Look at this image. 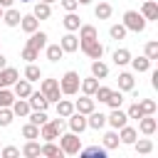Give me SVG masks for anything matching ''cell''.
I'll return each instance as SVG.
<instances>
[{
    "mask_svg": "<svg viewBox=\"0 0 158 158\" xmlns=\"http://www.w3.org/2000/svg\"><path fill=\"white\" fill-rule=\"evenodd\" d=\"M146 17L138 12V10H126L123 12V27L126 30H131V32H143L146 30Z\"/></svg>",
    "mask_w": 158,
    "mask_h": 158,
    "instance_id": "1",
    "label": "cell"
},
{
    "mask_svg": "<svg viewBox=\"0 0 158 158\" xmlns=\"http://www.w3.org/2000/svg\"><path fill=\"white\" fill-rule=\"evenodd\" d=\"M79 84H81L79 74H77L74 69H69V72H64V77L59 79V91H62V94H67V96H72V94H77V91H79Z\"/></svg>",
    "mask_w": 158,
    "mask_h": 158,
    "instance_id": "2",
    "label": "cell"
},
{
    "mask_svg": "<svg viewBox=\"0 0 158 158\" xmlns=\"http://www.w3.org/2000/svg\"><path fill=\"white\" fill-rule=\"evenodd\" d=\"M62 128H64L62 118H52V121H44V123L40 126V138H44V141H54V138H59Z\"/></svg>",
    "mask_w": 158,
    "mask_h": 158,
    "instance_id": "3",
    "label": "cell"
},
{
    "mask_svg": "<svg viewBox=\"0 0 158 158\" xmlns=\"http://www.w3.org/2000/svg\"><path fill=\"white\" fill-rule=\"evenodd\" d=\"M59 148L67 153V156H74V153H79V148H81V138H79V133H59Z\"/></svg>",
    "mask_w": 158,
    "mask_h": 158,
    "instance_id": "4",
    "label": "cell"
},
{
    "mask_svg": "<svg viewBox=\"0 0 158 158\" xmlns=\"http://www.w3.org/2000/svg\"><path fill=\"white\" fill-rule=\"evenodd\" d=\"M40 91L44 94V99H47L49 104H52V101L57 104V101H59V94H62V91H59V81H57V79H42Z\"/></svg>",
    "mask_w": 158,
    "mask_h": 158,
    "instance_id": "5",
    "label": "cell"
},
{
    "mask_svg": "<svg viewBox=\"0 0 158 158\" xmlns=\"http://www.w3.org/2000/svg\"><path fill=\"white\" fill-rule=\"evenodd\" d=\"M79 47H81V52L89 59H101V54H104V44L99 42V37L96 40H86V42H79Z\"/></svg>",
    "mask_w": 158,
    "mask_h": 158,
    "instance_id": "6",
    "label": "cell"
},
{
    "mask_svg": "<svg viewBox=\"0 0 158 158\" xmlns=\"http://www.w3.org/2000/svg\"><path fill=\"white\" fill-rule=\"evenodd\" d=\"M17 77H20V72H17L15 67H2V69H0V89L12 86V84L17 81Z\"/></svg>",
    "mask_w": 158,
    "mask_h": 158,
    "instance_id": "7",
    "label": "cell"
},
{
    "mask_svg": "<svg viewBox=\"0 0 158 158\" xmlns=\"http://www.w3.org/2000/svg\"><path fill=\"white\" fill-rule=\"evenodd\" d=\"M27 47H32V49H44L47 47V32H42V30H35V32H30V40H27Z\"/></svg>",
    "mask_w": 158,
    "mask_h": 158,
    "instance_id": "8",
    "label": "cell"
},
{
    "mask_svg": "<svg viewBox=\"0 0 158 158\" xmlns=\"http://www.w3.org/2000/svg\"><path fill=\"white\" fill-rule=\"evenodd\" d=\"M27 104H30V109H35V111H47V106H49V101L44 99L42 91H32V94L27 96Z\"/></svg>",
    "mask_w": 158,
    "mask_h": 158,
    "instance_id": "9",
    "label": "cell"
},
{
    "mask_svg": "<svg viewBox=\"0 0 158 158\" xmlns=\"http://www.w3.org/2000/svg\"><path fill=\"white\" fill-rule=\"evenodd\" d=\"M126 121H128V116H126L121 109H111V114L106 116V123H109L111 128H121V126H126Z\"/></svg>",
    "mask_w": 158,
    "mask_h": 158,
    "instance_id": "10",
    "label": "cell"
},
{
    "mask_svg": "<svg viewBox=\"0 0 158 158\" xmlns=\"http://www.w3.org/2000/svg\"><path fill=\"white\" fill-rule=\"evenodd\" d=\"M67 118H69V128H72L74 133H81V131L86 128V116H84V114H79V111H72Z\"/></svg>",
    "mask_w": 158,
    "mask_h": 158,
    "instance_id": "11",
    "label": "cell"
},
{
    "mask_svg": "<svg viewBox=\"0 0 158 158\" xmlns=\"http://www.w3.org/2000/svg\"><path fill=\"white\" fill-rule=\"evenodd\" d=\"M12 86H15V91H12V94H15L17 99H27V96L32 94V81H27V79H17Z\"/></svg>",
    "mask_w": 158,
    "mask_h": 158,
    "instance_id": "12",
    "label": "cell"
},
{
    "mask_svg": "<svg viewBox=\"0 0 158 158\" xmlns=\"http://www.w3.org/2000/svg\"><path fill=\"white\" fill-rule=\"evenodd\" d=\"M89 118H86V128H94V131H99V128H104L106 126V116L101 114V111H91V114H86Z\"/></svg>",
    "mask_w": 158,
    "mask_h": 158,
    "instance_id": "13",
    "label": "cell"
},
{
    "mask_svg": "<svg viewBox=\"0 0 158 158\" xmlns=\"http://www.w3.org/2000/svg\"><path fill=\"white\" fill-rule=\"evenodd\" d=\"M138 128H141V133L151 136V133H156V128H158V121H156L153 116H141V118H138Z\"/></svg>",
    "mask_w": 158,
    "mask_h": 158,
    "instance_id": "14",
    "label": "cell"
},
{
    "mask_svg": "<svg viewBox=\"0 0 158 158\" xmlns=\"http://www.w3.org/2000/svg\"><path fill=\"white\" fill-rule=\"evenodd\" d=\"M40 156H49V158H62L64 151L59 146H54V141H44V146H40Z\"/></svg>",
    "mask_w": 158,
    "mask_h": 158,
    "instance_id": "15",
    "label": "cell"
},
{
    "mask_svg": "<svg viewBox=\"0 0 158 158\" xmlns=\"http://www.w3.org/2000/svg\"><path fill=\"white\" fill-rule=\"evenodd\" d=\"M141 15H143L146 20H158V2H156V0H143Z\"/></svg>",
    "mask_w": 158,
    "mask_h": 158,
    "instance_id": "16",
    "label": "cell"
},
{
    "mask_svg": "<svg viewBox=\"0 0 158 158\" xmlns=\"http://www.w3.org/2000/svg\"><path fill=\"white\" fill-rule=\"evenodd\" d=\"M20 17H22V15H20L15 7H5V10H2V22H5L7 27H17V25H20Z\"/></svg>",
    "mask_w": 158,
    "mask_h": 158,
    "instance_id": "17",
    "label": "cell"
},
{
    "mask_svg": "<svg viewBox=\"0 0 158 158\" xmlns=\"http://www.w3.org/2000/svg\"><path fill=\"white\" fill-rule=\"evenodd\" d=\"M133 86H136L133 74L131 72H121L118 74V91H133Z\"/></svg>",
    "mask_w": 158,
    "mask_h": 158,
    "instance_id": "18",
    "label": "cell"
},
{
    "mask_svg": "<svg viewBox=\"0 0 158 158\" xmlns=\"http://www.w3.org/2000/svg\"><path fill=\"white\" fill-rule=\"evenodd\" d=\"M74 111H79V114H84V116H86V114H91V111H94V99L84 94L81 99H77V104H74Z\"/></svg>",
    "mask_w": 158,
    "mask_h": 158,
    "instance_id": "19",
    "label": "cell"
},
{
    "mask_svg": "<svg viewBox=\"0 0 158 158\" xmlns=\"http://www.w3.org/2000/svg\"><path fill=\"white\" fill-rule=\"evenodd\" d=\"M20 27L30 35V32H35V30H40V20L35 17V15H22L20 17Z\"/></svg>",
    "mask_w": 158,
    "mask_h": 158,
    "instance_id": "20",
    "label": "cell"
},
{
    "mask_svg": "<svg viewBox=\"0 0 158 158\" xmlns=\"http://www.w3.org/2000/svg\"><path fill=\"white\" fill-rule=\"evenodd\" d=\"M59 47H62L64 52H77V49H79V37H74L72 32H67V35L62 37V42H59Z\"/></svg>",
    "mask_w": 158,
    "mask_h": 158,
    "instance_id": "21",
    "label": "cell"
},
{
    "mask_svg": "<svg viewBox=\"0 0 158 158\" xmlns=\"http://www.w3.org/2000/svg\"><path fill=\"white\" fill-rule=\"evenodd\" d=\"M118 131H121V133H118V138H121V143H126V146H133V141L138 138V131H136V128H131V126H121Z\"/></svg>",
    "mask_w": 158,
    "mask_h": 158,
    "instance_id": "22",
    "label": "cell"
},
{
    "mask_svg": "<svg viewBox=\"0 0 158 158\" xmlns=\"http://www.w3.org/2000/svg\"><path fill=\"white\" fill-rule=\"evenodd\" d=\"M62 25H64V30H67V32H77V30H79V25H81V20H79L74 12H67V15H64V20H62Z\"/></svg>",
    "mask_w": 158,
    "mask_h": 158,
    "instance_id": "23",
    "label": "cell"
},
{
    "mask_svg": "<svg viewBox=\"0 0 158 158\" xmlns=\"http://www.w3.org/2000/svg\"><path fill=\"white\" fill-rule=\"evenodd\" d=\"M99 32L94 25H79V42H86V40H96Z\"/></svg>",
    "mask_w": 158,
    "mask_h": 158,
    "instance_id": "24",
    "label": "cell"
},
{
    "mask_svg": "<svg viewBox=\"0 0 158 158\" xmlns=\"http://www.w3.org/2000/svg\"><path fill=\"white\" fill-rule=\"evenodd\" d=\"M91 77H96V79H106V77H109V67H106L101 59H94V62H91Z\"/></svg>",
    "mask_w": 158,
    "mask_h": 158,
    "instance_id": "25",
    "label": "cell"
},
{
    "mask_svg": "<svg viewBox=\"0 0 158 158\" xmlns=\"http://www.w3.org/2000/svg\"><path fill=\"white\" fill-rule=\"evenodd\" d=\"M10 109H12V114H15V116H27V114L32 111V109H30V104H27V99H15Z\"/></svg>",
    "mask_w": 158,
    "mask_h": 158,
    "instance_id": "26",
    "label": "cell"
},
{
    "mask_svg": "<svg viewBox=\"0 0 158 158\" xmlns=\"http://www.w3.org/2000/svg\"><path fill=\"white\" fill-rule=\"evenodd\" d=\"M40 77H42V69H40L35 62H27V67H25V79H27V81H40Z\"/></svg>",
    "mask_w": 158,
    "mask_h": 158,
    "instance_id": "27",
    "label": "cell"
},
{
    "mask_svg": "<svg viewBox=\"0 0 158 158\" xmlns=\"http://www.w3.org/2000/svg\"><path fill=\"white\" fill-rule=\"evenodd\" d=\"M32 15H35L37 20H47V17L52 15V5H47V2H37L35 10H32Z\"/></svg>",
    "mask_w": 158,
    "mask_h": 158,
    "instance_id": "28",
    "label": "cell"
},
{
    "mask_svg": "<svg viewBox=\"0 0 158 158\" xmlns=\"http://www.w3.org/2000/svg\"><path fill=\"white\" fill-rule=\"evenodd\" d=\"M72 111H74V104H72V101H67V99H59V101H57V116H59V118H67Z\"/></svg>",
    "mask_w": 158,
    "mask_h": 158,
    "instance_id": "29",
    "label": "cell"
},
{
    "mask_svg": "<svg viewBox=\"0 0 158 158\" xmlns=\"http://www.w3.org/2000/svg\"><path fill=\"white\" fill-rule=\"evenodd\" d=\"M22 156H27V158H37V156H40V143H37L35 138H30V141L22 146Z\"/></svg>",
    "mask_w": 158,
    "mask_h": 158,
    "instance_id": "30",
    "label": "cell"
},
{
    "mask_svg": "<svg viewBox=\"0 0 158 158\" xmlns=\"http://www.w3.org/2000/svg\"><path fill=\"white\" fill-rule=\"evenodd\" d=\"M111 12H114V7H111L109 2H99V5L94 7V15H96L99 20H109V17H111Z\"/></svg>",
    "mask_w": 158,
    "mask_h": 158,
    "instance_id": "31",
    "label": "cell"
},
{
    "mask_svg": "<svg viewBox=\"0 0 158 158\" xmlns=\"http://www.w3.org/2000/svg\"><path fill=\"white\" fill-rule=\"evenodd\" d=\"M96 86H99V79H96V77H89V79H84V81L79 84V89H81L86 96H91V94L96 91Z\"/></svg>",
    "mask_w": 158,
    "mask_h": 158,
    "instance_id": "32",
    "label": "cell"
},
{
    "mask_svg": "<svg viewBox=\"0 0 158 158\" xmlns=\"http://www.w3.org/2000/svg\"><path fill=\"white\" fill-rule=\"evenodd\" d=\"M62 57H64V49L59 44H47V59L49 62H59Z\"/></svg>",
    "mask_w": 158,
    "mask_h": 158,
    "instance_id": "33",
    "label": "cell"
},
{
    "mask_svg": "<svg viewBox=\"0 0 158 158\" xmlns=\"http://www.w3.org/2000/svg\"><path fill=\"white\" fill-rule=\"evenodd\" d=\"M128 62H131V52H128V49H123V47H121V49H116V52H114V64L123 67V64H128Z\"/></svg>",
    "mask_w": 158,
    "mask_h": 158,
    "instance_id": "34",
    "label": "cell"
},
{
    "mask_svg": "<svg viewBox=\"0 0 158 158\" xmlns=\"http://www.w3.org/2000/svg\"><path fill=\"white\" fill-rule=\"evenodd\" d=\"M118 143H121V138H118V133H116V131H109V133L104 136V148H106V151L118 148Z\"/></svg>",
    "mask_w": 158,
    "mask_h": 158,
    "instance_id": "35",
    "label": "cell"
},
{
    "mask_svg": "<svg viewBox=\"0 0 158 158\" xmlns=\"http://www.w3.org/2000/svg\"><path fill=\"white\" fill-rule=\"evenodd\" d=\"M131 64H133V69L136 72H148L151 69V59L143 54V57H136V59H131Z\"/></svg>",
    "mask_w": 158,
    "mask_h": 158,
    "instance_id": "36",
    "label": "cell"
},
{
    "mask_svg": "<svg viewBox=\"0 0 158 158\" xmlns=\"http://www.w3.org/2000/svg\"><path fill=\"white\" fill-rule=\"evenodd\" d=\"M12 118H15L12 109H10V106H0V126H2V128H5V126H10V123H12Z\"/></svg>",
    "mask_w": 158,
    "mask_h": 158,
    "instance_id": "37",
    "label": "cell"
},
{
    "mask_svg": "<svg viewBox=\"0 0 158 158\" xmlns=\"http://www.w3.org/2000/svg\"><path fill=\"white\" fill-rule=\"evenodd\" d=\"M104 104H109L111 109H121V104H123V94H121V91H111L109 99H106Z\"/></svg>",
    "mask_w": 158,
    "mask_h": 158,
    "instance_id": "38",
    "label": "cell"
},
{
    "mask_svg": "<svg viewBox=\"0 0 158 158\" xmlns=\"http://www.w3.org/2000/svg\"><path fill=\"white\" fill-rule=\"evenodd\" d=\"M22 136H25L27 141H30V138H40V126H35L32 121L25 123V126H22Z\"/></svg>",
    "mask_w": 158,
    "mask_h": 158,
    "instance_id": "39",
    "label": "cell"
},
{
    "mask_svg": "<svg viewBox=\"0 0 158 158\" xmlns=\"http://www.w3.org/2000/svg\"><path fill=\"white\" fill-rule=\"evenodd\" d=\"M133 146H136V151H138V153H143V156L153 151V141H151V138H141V141H133Z\"/></svg>",
    "mask_w": 158,
    "mask_h": 158,
    "instance_id": "40",
    "label": "cell"
},
{
    "mask_svg": "<svg viewBox=\"0 0 158 158\" xmlns=\"http://www.w3.org/2000/svg\"><path fill=\"white\" fill-rule=\"evenodd\" d=\"M79 153L81 156H99V158H104L106 156V148L104 146H89V148H79Z\"/></svg>",
    "mask_w": 158,
    "mask_h": 158,
    "instance_id": "41",
    "label": "cell"
},
{
    "mask_svg": "<svg viewBox=\"0 0 158 158\" xmlns=\"http://www.w3.org/2000/svg\"><path fill=\"white\" fill-rule=\"evenodd\" d=\"M156 109H158V104H156L153 99H143V101H141V111H143V116H153Z\"/></svg>",
    "mask_w": 158,
    "mask_h": 158,
    "instance_id": "42",
    "label": "cell"
},
{
    "mask_svg": "<svg viewBox=\"0 0 158 158\" xmlns=\"http://www.w3.org/2000/svg\"><path fill=\"white\" fill-rule=\"evenodd\" d=\"M126 32H128V30H126L123 25H111V27H109L111 40H123V37H126Z\"/></svg>",
    "mask_w": 158,
    "mask_h": 158,
    "instance_id": "43",
    "label": "cell"
},
{
    "mask_svg": "<svg viewBox=\"0 0 158 158\" xmlns=\"http://www.w3.org/2000/svg\"><path fill=\"white\" fill-rule=\"evenodd\" d=\"M146 57L153 62V59H158V42L156 40H151V42H146Z\"/></svg>",
    "mask_w": 158,
    "mask_h": 158,
    "instance_id": "44",
    "label": "cell"
},
{
    "mask_svg": "<svg viewBox=\"0 0 158 158\" xmlns=\"http://www.w3.org/2000/svg\"><path fill=\"white\" fill-rule=\"evenodd\" d=\"M12 101H15V94L7 89H0V106H12Z\"/></svg>",
    "mask_w": 158,
    "mask_h": 158,
    "instance_id": "45",
    "label": "cell"
},
{
    "mask_svg": "<svg viewBox=\"0 0 158 158\" xmlns=\"http://www.w3.org/2000/svg\"><path fill=\"white\" fill-rule=\"evenodd\" d=\"M126 116H128V118H141V116H143V111H141V104H138V101H133V104L128 106Z\"/></svg>",
    "mask_w": 158,
    "mask_h": 158,
    "instance_id": "46",
    "label": "cell"
},
{
    "mask_svg": "<svg viewBox=\"0 0 158 158\" xmlns=\"http://www.w3.org/2000/svg\"><path fill=\"white\" fill-rule=\"evenodd\" d=\"M27 116H30V121H32L35 126H42V123L47 121V114H44V111H32V114H27Z\"/></svg>",
    "mask_w": 158,
    "mask_h": 158,
    "instance_id": "47",
    "label": "cell"
},
{
    "mask_svg": "<svg viewBox=\"0 0 158 158\" xmlns=\"http://www.w3.org/2000/svg\"><path fill=\"white\" fill-rule=\"evenodd\" d=\"M109 94H111V89H109V86H96V91H94L91 96H94V99H99V101H106V99H109Z\"/></svg>",
    "mask_w": 158,
    "mask_h": 158,
    "instance_id": "48",
    "label": "cell"
},
{
    "mask_svg": "<svg viewBox=\"0 0 158 158\" xmlns=\"http://www.w3.org/2000/svg\"><path fill=\"white\" fill-rule=\"evenodd\" d=\"M37 57H40V52H37V49H32V47H27V44H25V49H22V59H27V62H35V59H37Z\"/></svg>",
    "mask_w": 158,
    "mask_h": 158,
    "instance_id": "49",
    "label": "cell"
},
{
    "mask_svg": "<svg viewBox=\"0 0 158 158\" xmlns=\"http://www.w3.org/2000/svg\"><path fill=\"white\" fill-rule=\"evenodd\" d=\"M0 156H5V158H15V156H20V148H15V146L0 148Z\"/></svg>",
    "mask_w": 158,
    "mask_h": 158,
    "instance_id": "50",
    "label": "cell"
},
{
    "mask_svg": "<svg viewBox=\"0 0 158 158\" xmlns=\"http://www.w3.org/2000/svg\"><path fill=\"white\" fill-rule=\"evenodd\" d=\"M59 2H62V7H64L67 12H74V10H77V5H79L77 0H59Z\"/></svg>",
    "mask_w": 158,
    "mask_h": 158,
    "instance_id": "51",
    "label": "cell"
},
{
    "mask_svg": "<svg viewBox=\"0 0 158 158\" xmlns=\"http://www.w3.org/2000/svg\"><path fill=\"white\" fill-rule=\"evenodd\" d=\"M12 2H15V0H0V7H2V10H5V7H12Z\"/></svg>",
    "mask_w": 158,
    "mask_h": 158,
    "instance_id": "52",
    "label": "cell"
},
{
    "mask_svg": "<svg viewBox=\"0 0 158 158\" xmlns=\"http://www.w3.org/2000/svg\"><path fill=\"white\" fill-rule=\"evenodd\" d=\"M2 67H7V59H5V54H0V69Z\"/></svg>",
    "mask_w": 158,
    "mask_h": 158,
    "instance_id": "53",
    "label": "cell"
},
{
    "mask_svg": "<svg viewBox=\"0 0 158 158\" xmlns=\"http://www.w3.org/2000/svg\"><path fill=\"white\" fill-rule=\"evenodd\" d=\"M77 2H79V5H89L91 0H77Z\"/></svg>",
    "mask_w": 158,
    "mask_h": 158,
    "instance_id": "54",
    "label": "cell"
},
{
    "mask_svg": "<svg viewBox=\"0 0 158 158\" xmlns=\"http://www.w3.org/2000/svg\"><path fill=\"white\" fill-rule=\"evenodd\" d=\"M40 2H47V5H52V2H57V0H40Z\"/></svg>",
    "mask_w": 158,
    "mask_h": 158,
    "instance_id": "55",
    "label": "cell"
},
{
    "mask_svg": "<svg viewBox=\"0 0 158 158\" xmlns=\"http://www.w3.org/2000/svg\"><path fill=\"white\" fill-rule=\"evenodd\" d=\"M0 20H2V7H0Z\"/></svg>",
    "mask_w": 158,
    "mask_h": 158,
    "instance_id": "56",
    "label": "cell"
},
{
    "mask_svg": "<svg viewBox=\"0 0 158 158\" xmlns=\"http://www.w3.org/2000/svg\"><path fill=\"white\" fill-rule=\"evenodd\" d=\"M20 2H30V0H20Z\"/></svg>",
    "mask_w": 158,
    "mask_h": 158,
    "instance_id": "57",
    "label": "cell"
}]
</instances>
